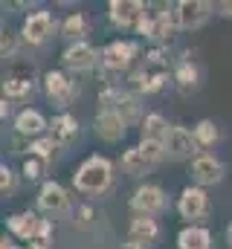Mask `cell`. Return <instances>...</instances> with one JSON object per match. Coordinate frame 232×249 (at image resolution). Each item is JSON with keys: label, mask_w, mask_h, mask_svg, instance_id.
<instances>
[{"label": "cell", "mask_w": 232, "mask_h": 249, "mask_svg": "<svg viewBox=\"0 0 232 249\" xmlns=\"http://www.w3.org/2000/svg\"><path fill=\"white\" fill-rule=\"evenodd\" d=\"M44 168H47V160L29 154V160L23 162V177H26V180H38V177L44 174Z\"/></svg>", "instance_id": "obj_30"}, {"label": "cell", "mask_w": 232, "mask_h": 249, "mask_svg": "<svg viewBox=\"0 0 232 249\" xmlns=\"http://www.w3.org/2000/svg\"><path fill=\"white\" fill-rule=\"evenodd\" d=\"M12 191H15V174H12V168L0 165V194L9 197Z\"/></svg>", "instance_id": "obj_32"}, {"label": "cell", "mask_w": 232, "mask_h": 249, "mask_svg": "<svg viewBox=\"0 0 232 249\" xmlns=\"http://www.w3.org/2000/svg\"><path fill=\"white\" fill-rule=\"evenodd\" d=\"M38 206L47 212V214H64V212H70V197H67V191L58 186V183H44L41 191H38Z\"/></svg>", "instance_id": "obj_12"}, {"label": "cell", "mask_w": 232, "mask_h": 249, "mask_svg": "<svg viewBox=\"0 0 232 249\" xmlns=\"http://www.w3.org/2000/svg\"><path fill=\"white\" fill-rule=\"evenodd\" d=\"M169 197L160 186H139L131 197V209L136 212V217H154L160 212H166Z\"/></svg>", "instance_id": "obj_3"}, {"label": "cell", "mask_w": 232, "mask_h": 249, "mask_svg": "<svg viewBox=\"0 0 232 249\" xmlns=\"http://www.w3.org/2000/svg\"><path fill=\"white\" fill-rule=\"evenodd\" d=\"M0 249H15V244H12L9 238H3V241H0Z\"/></svg>", "instance_id": "obj_37"}, {"label": "cell", "mask_w": 232, "mask_h": 249, "mask_svg": "<svg viewBox=\"0 0 232 249\" xmlns=\"http://www.w3.org/2000/svg\"><path fill=\"white\" fill-rule=\"evenodd\" d=\"M139 151H142V154H145V157H148L154 165L166 160V145H163V142H151V139H142V142H139Z\"/></svg>", "instance_id": "obj_28"}, {"label": "cell", "mask_w": 232, "mask_h": 249, "mask_svg": "<svg viewBox=\"0 0 232 249\" xmlns=\"http://www.w3.org/2000/svg\"><path fill=\"white\" fill-rule=\"evenodd\" d=\"M142 15H145V6L139 0H111L108 3V18H111V23L119 26V29L136 26Z\"/></svg>", "instance_id": "obj_7"}, {"label": "cell", "mask_w": 232, "mask_h": 249, "mask_svg": "<svg viewBox=\"0 0 232 249\" xmlns=\"http://www.w3.org/2000/svg\"><path fill=\"white\" fill-rule=\"evenodd\" d=\"M192 180L197 186H215L224 180V162L212 154H200L194 162H192Z\"/></svg>", "instance_id": "obj_10"}, {"label": "cell", "mask_w": 232, "mask_h": 249, "mask_svg": "<svg viewBox=\"0 0 232 249\" xmlns=\"http://www.w3.org/2000/svg\"><path fill=\"white\" fill-rule=\"evenodd\" d=\"M61 61H64V67H67V70H73V72H84V70H93V67H96V61H99V53H96L90 44L78 41V44H70V47L64 50Z\"/></svg>", "instance_id": "obj_11"}, {"label": "cell", "mask_w": 232, "mask_h": 249, "mask_svg": "<svg viewBox=\"0 0 232 249\" xmlns=\"http://www.w3.org/2000/svg\"><path fill=\"white\" fill-rule=\"evenodd\" d=\"M15 130H18L20 136H41V133L47 130V119H44L38 110L26 107V110H20V113L15 116Z\"/></svg>", "instance_id": "obj_17"}, {"label": "cell", "mask_w": 232, "mask_h": 249, "mask_svg": "<svg viewBox=\"0 0 232 249\" xmlns=\"http://www.w3.org/2000/svg\"><path fill=\"white\" fill-rule=\"evenodd\" d=\"M212 247V235L203 226H186L177 235V249H209Z\"/></svg>", "instance_id": "obj_20"}, {"label": "cell", "mask_w": 232, "mask_h": 249, "mask_svg": "<svg viewBox=\"0 0 232 249\" xmlns=\"http://www.w3.org/2000/svg\"><path fill=\"white\" fill-rule=\"evenodd\" d=\"M169 127H172V124L166 122L160 113H148V116H145V122H142V139H151V142H166Z\"/></svg>", "instance_id": "obj_22"}, {"label": "cell", "mask_w": 232, "mask_h": 249, "mask_svg": "<svg viewBox=\"0 0 232 249\" xmlns=\"http://www.w3.org/2000/svg\"><path fill=\"white\" fill-rule=\"evenodd\" d=\"M9 113H12V107H9V102H6V99H3V107H0V116H3V119H6V116H9Z\"/></svg>", "instance_id": "obj_36"}, {"label": "cell", "mask_w": 232, "mask_h": 249, "mask_svg": "<svg viewBox=\"0 0 232 249\" xmlns=\"http://www.w3.org/2000/svg\"><path fill=\"white\" fill-rule=\"evenodd\" d=\"M44 90H47L50 99L58 102V107H67V105L78 96V87H76L64 72H58V70H50V72L44 75Z\"/></svg>", "instance_id": "obj_9"}, {"label": "cell", "mask_w": 232, "mask_h": 249, "mask_svg": "<svg viewBox=\"0 0 232 249\" xmlns=\"http://www.w3.org/2000/svg\"><path fill=\"white\" fill-rule=\"evenodd\" d=\"M9 229H12V235L15 238H20V241H35V235H38V229H41V220L32 214V212H23V214H12L9 217Z\"/></svg>", "instance_id": "obj_15"}, {"label": "cell", "mask_w": 232, "mask_h": 249, "mask_svg": "<svg viewBox=\"0 0 232 249\" xmlns=\"http://www.w3.org/2000/svg\"><path fill=\"white\" fill-rule=\"evenodd\" d=\"M53 29H56V18H53V12H47V9H38V12H32L26 20H23V41L29 44V47H41L44 41H50V35H53Z\"/></svg>", "instance_id": "obj_4"}, {"label": "cell", "mask_w": 232, "mask_h": 249, "mask_svg": "<svg viewBox=\"0 0 232 249\" xmlns=\"http://www.w3.org/2000/svg\"><path fill=\"white\" fill-rule=\"evenodd\" d=\"M56 148L58 145L53 142V136H41V139H35V142L29 145V154H32V157H41V160H50Z\"/></svg>", "instance_id": "obj_29"}, {"label": "cell", "mask_w": 232, "mask_h": 249, "mask_svg": "<svg viewBox=\"0 0 232 249\" xmlns=\"http://www.w3.org/2000/svg\"><path fill=\"white\" fill-rule=\"evenodd\" d=\"M76 136H78V122H76V116L61 113V116L53 119V142H56V145L70 148V145L76 142Z\"/></svg>", "instance_id": "obj_16"}, {"label": "cell", "mask_w": 232, "mask_h": 249, "mask_svg": "<svg viewBox=\"0 0 232 249\" xmlns=\"http://www.w3.org/2000/svg\"><path fill=\"white\" fill-rule=\"evenodd\" d=\"M174 81H177V87H180L183 93H194L197 84H200V70H197V64L192 61V58H183V61L177 64V70H174Z\"/></svg>", "instance_id": "obj_19"}, {"label": "cell", "mask_w": 232, "mask_h": 249, "mask_svg": "<svg viewBox=\"0 0 232 249\" xmlns=\"http://www.w3.org/2000/svg\"><path fill=\"white\" fill-rule=\"evenodd\" d=\"M0 53H3V58H12V55H15V35H12V32H3Z\"/></svg>", "instance_id": "obj_33"}, {"label": "cell", "mask_w": 232, "mask_h": 249, "mask_svg": "<svg viewBox=\"0 0 232 249\" xmlns=\"http://www.w3.org/2000/svg\"><path fill=\"white\" fill-rule=\"evenodd\" d=\"M53 244V220H41V229L32 241V249H50Z\"/></svg>", "instance_id": "obj_31"}, {"label": "cell", "mask_w": 232, "mask_h": 249, "mask_svg": "<svg viewBox=\"0 0 232 249\" xmlns=\"http://www.w3.org/2000/svg\"><path fill=\"white\" fill-rule=\"evenodd\" d=\"M215 9H218V15H224V18H232V0H224V3H218Z\"/></svg>", "instance_id": "obj_34"}, {"label": "cell", "mask_w": 232, "mask_h": 249, "mask_svg": "<svg viewBox=\"0 0 232 249\" xmlns=\"http://www.w3.org/2000/svg\"><path fill=\"white\" fill-rule=\"evenodd\" d=\"M3 96H6V99L32 96V81H26V78H6V81H3Z\"/></svg>", "instance_id": "obj_27"}, {"label": "cell", "mask_w": 232, "mask_h": 249, "mask_svg": "<svg viewBox=\"0 0 232 249\" xmlns=\"http://www.w3.org/2000/svg\"><path fill=\"white\" fill-rule=\"evenodd\" d=\"M111 180H114V168H111V162H108L105 157H99V154L87 157V160L76 168V174H73V183H76V188H78L81 194H102V191H108Z\"/></svg>", "instance_id": "obj_1"}, {"label": "cell", "mask_w": 232, "mask_h": 249, "mask_svg": "<svg viewBox=\"0 0 232 249\" xmlns=\"http://www.w3.org/2000/svg\"><path fill=\"white\" fill-rule=\"evenodd\" d=\"M114 110L122 116V122L125 124H134L136 119H139V110H142V107H139V99H136L134 93H122Z\"/></svg>", "instance_id": "obj_23"}, {"label": "cell", "mask_w": 232, "mask_h": 249, "mask_svg": "<svg viewBox=\"0 0 232 249\" xmlns=\"http://www.w3.org/2000/svg\"><path fill=\"white\" fill-rule=\"evenodd\" d=\"M209 209V197L200 186H186L177 197V212L186 217V220H200Z\"/></svg>", "instance_id": "obj_6"}, {"label": "cell", "mask_w": 232, "mask_h": 249, "mask_svg": "<svg viewBox=\"0 0 232 249\" xmlns=\"http://www.w3.org/2000/svg\"><path fill=\"white\" fill-rule=\"evenodd\" d=\"M157 235H160V226H157L154 217H134V220H131V229H128V241H131V244L148 247Z\"/></svg>", "instance_id": "obj_14"}, {"label": "cell", "mask_w": 232, "mask_h": 249, "mask_svg": "<svg viewBox=\"0 0 232 249\" xmlns=\"http://www.w3.org/2000/svg\"><path fill=\"white\" fill-rule=\"evenodd\" d=\"M134 81L139 84V90H142L145 96H151V93H157V90H163V87H166L169 75H166V72H154V75H148L145 70H139V72L134 75Z\"/></svg>", "instance_id": "obj_25"}, {"label": "cell", "mask_w": 232, "mask_h": 249, "mask_svg": "<svg viewBox=\"0 0 232 249\" xmlns=\"http://www.w3.org/2000/svg\"><path fill=\"white\" fill-rule=\"evenodd\" d=\"M134 55H136V44H134V41H114V44L105 47L102 64H105L108 72H122V70L131 67Z\"/></svg>", "instance_id": "obj_8"}, {"label": "cell", "mask_w": 232, "mask_h": 249, "mask_svg": "<svg viewBox=\"0 0 232 249\" xmlns=\"http://www.w3.org/2000/svg\"><path fill=\"white\" fill-rule=\"evenodd\" d=\"M174 29H180V20H177V12H157L154 15V41H169L174 35Z\"/></svg>", "instance_id": "obj_21"}, {"label": "cell", "mask_w": 232, "mask_h": 249, "mask_svg": "<svg viewBox=\"0 0 232 249\" xmlns=\"http://www.w3.org/2000/svg\"><path fill=\"white\" fill-rule=\"evenodd\" d=\"M125 127L128 124L122 122V116L116 110H99V116H96V136L102 142H119L125 136Z\"/></svg>", "instance_id": "obj_13"}, {"label": "cell", "mask_w": 232, "mask_h": 249, "mask_svg": "<svg viewBox=\"0 0 232 249\" xmlns=\"http://www.w3.org/2000/svg\"><path fill=\"white\" fill-rule=\"evenodd\" d=\"M163 145H166V160H174V162H180V160H192L194 162L200 157V145H197L194 133L180 127V124L169 127V136H166Z\"/></svg>", "instance_id": "obj_2"}, {"label": "cell", "mask_w": 232, "mask_h": 249, "mask_svg": "<svg viewBox=\"0 0 232 249\" xmlns=\"http://www.w3.org/2000/svg\"><path fill=\"white\" fill-rule=\"evenodd\" d=\"M212 9H215V6L206 3V0H180V3L174 6L177 20H180V29H197V26H203V23L209 20Z\"/></svg>", "instance_id": "obj_5"}, {"label": "cell", "mask_w": 232, "mask_h": 249, "mask_svg": "<svg viewBox=\"0 0 232 249\" xmlns=\"http://www.w3.org/2000/svg\"><path fill=\"white\" fill-rule=\"evenodd\" d=\"M151 168H154V162L139 151V145H136V148H128V151L122 154V171H125V174H131V177H145V174H151Z\"/></svg>", "instance_id": "obj_18"}, {"label": "cell", "mask_w": 232, "mask_h": 249, "mask_svg": "<svg viewBox=\"0 0 232 249\" xmlns=\"http://www.w3.org/2000/svg\"><path fill=\"white\" fill-rule=\"evenodd\" d=\"M87 32V20H84V15L81 12H73L67 20H64V26H61V35L67 38V41H73V44H78V38Z\"/></svg>", "instance_id": "obj_24"}, {"label": "cell", "mask_w": 232, "mask_h": 249, "mask_svg": "<svg viewBox=\"0 0 232 249\" xmlns=\"http://www.w3.org/2000/svg\"><path fill=\"white\" fill-rule=\"evenodd\" d=\"M227 241H230V244H232V223H230V226H227Z\"/></svg>", "instance_id": "obj_38"}, {"label": "cell", "mask_w": 232, "mask_h": 249, "mask_svg": "<svg viewBox=\"0 0 232 249\" xmlns=\"http://www.w3.org/2000/svg\"><path fill=\"white\" fill-rule=\"evenodd\" d=\"M192 133H194V139H197V145H200V148H212V145L221 139V133H218L215 122H209V119L197 122V127H194Z\"/></svg>", "instance_id": "obj_26"}, {"label": "cell", "mask_w": 232, "mask_h": 249, "mask_svg": "<svg viewBox=\"0 0 232 249\" xmlns=\"http://www.w3.org/2000/svg\"><path fill=\"white\" fill-rule=\"evenodd\" d=\"M90 214H93V212H90L87 206H84V209H78V223H87V220H90Z\"/></svg>", "instance_id": "obj_35"}]
</instances>
